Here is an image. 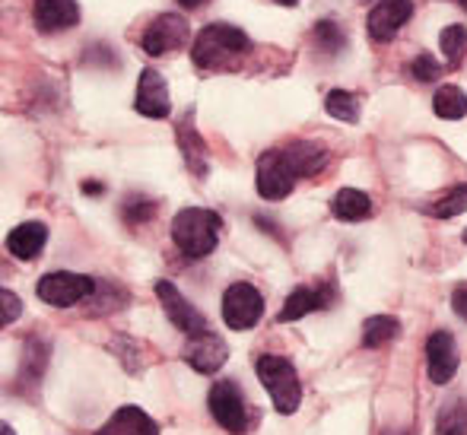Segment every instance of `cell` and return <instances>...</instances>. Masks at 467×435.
I'll use <instances>...</instances> for the list:
<instances>
[{
    "mask_svg": "<svg viewBox=\"0 0 467 435\" xmlns=\"http://www.w3.org/2000/svg\"><path fill=\"white\" fill-rule=\"evenodd\" d=\"M327 166V150L312 140H296L283 150H267L258 160V194L283 201L299 178H312Z\"/></svg>",
    "mask_w": 467,
    "mask_h": 435,
    "instance_id": "cell-1",
    "label": "cell"
},
{
    "mask_svg": "<svg viewBox=\"0 0 467 435\" xmlns=\"http://www.w3.org/2000/svg\"><path fill=\"white\" fill-rule=\"evenodd\" d=\"M252 51V38L229 23H210L201 29L191 48V61L201 70H229Z\"/></svg>",
    "mask_w": 467,
    "mask_h": 435,
    "instance_id": "cell-2",
    "label": "cell"
},
{
    "mask_svg": "<svg viewBox=\"0 0 467 435\" xmlns=\"http://www.w3.org/2000/svg\"><path fill=\"white\" fill-rule=\"evenodd\" d=\"M220 229H223V220L213 210L185 207V210H179L172 220V242L179 245V252L185 254V258L201 261L216 248Z\"/></svg>",
    "mask_w": 467,
    "mask_h": 435,
    "instance_id": "cell-3",
    "label": "cell"
},
{
    "mask_svg": "<svg viewBox=\"0 0 467 435\" xmlns=\"http://www.w3.org/2000/svg\"><path fill=\"white\" fill-rule=\"evenodd\" d=\"M254 368H258V378H261V385L267 388V394H271L277 413H286V417L296 413V407L302 404V381H299V375H296L293 362L283 359L277 353H265V356H258Z\"/></svg>",
    "mask_w": 467,
    "mask_h": 435,
    "instance_id": "cell-4",
    "label": "cell"
},
{
    "mask_svg": "<svg viewBox=\"0 0 467 435\" xmlns=\"http://www.w3.org/2000/svg\"><path fill=\"white\" fill-rule=\"evenodd\" d=\"M96 280L93 276H83V274H70V270H55V274H45L38 280L36 293L45 306H55V308H70L77 302L89 299L96 293Z\"/></svg>",
    "mask_w": 467,
    "mask_h": 435,
    "instance_id": "cell-5",
    "label": "cell"
},
{
    "mask_svg": "<svg viewBox=\"0 0 467 435\" xmlns=\"http://www.w3.org/2000/svg\"><path fill=\"white\" fill-rule=\"evenodd\" d=\"M265 318V295L252 283H233L223 293V321L229 331H248Z\"/></svg>",
    "mask_w": 467,
    "mask_h": 435,
    "instance_id": "cell-6",
    "label": "cell"
},
{
    "mask_svg": "<svg viewBox=\"0 0 467 435\" xmlns=\"http://www.w3.org/2000/svg\"><path fill=\"white\" fill-rule=\"evenodd\" d=\"M191 38V26L185 23V16L179 13H160L153 23L143 29L140 36V48L150 57H162L169 51H179L182 45H188Z\"/></svg>",
    "mask_w": 467,
    "mask_h": 435,
    "instance_id": "cell-7",
    "label": "cell"
},
{
    "mask_svg": "<svg viewBox=\"0 0 467 435\" xmlns=\"http://www.w3.org/2000/svg\"><path fill=\"white\" fill-rule=\"evenodd\" d=\"M210 413H213V419L223 426L226 432L233 435H242L248 430V413H245V400H242V391L235 381H216L213 388H210Z\"/></svg>",
    "mask_w": 467,
    "mask_h": 435,
    "instance_id": "cell-8",
    "label": "cell"
},
{
    "mask_svg": "<svg viewBox=\"0 0 467 435\" xmlns=\"http://www.w3.org/2000/svg\"><path fill=\"white\" fill-rule=\"evenodd\" d=\"M156 295H160L169 321H172L182 334H188V337H203V334H210V321L179 293V286H172L169 280H160L156 283Z\"/></svg>",
    "mask_w": 467,
    "mask_h": 435,
    "instance_id": "cell-9",
    "label": "cell"
},
{
    "mask_svg": "<svg viewBox=\"0 0 467 435\" xmlns=\"http://www.w3.org/2000/svg\"><path fill=\"white\" fill-rule=\"evenodd\" d=\"M410 16H413V0H379L369 10V19H366L369 38L379 45L391 42V38L410 23Z\"/></svg>",
    "mask_w": 467,
    "mask_h": 435,
    "instance_id": "cell-10",
    "label": "cell"
},
{
    "mask_svg": "<svg viewBox=\"0 0 467 435\" xmlns=\"http://www.w3.org/2000/svg\"><path fill=\"white\" fill-rule=\"evenodd\" d=\"M426 368L432 385H449L458 372V347L449 331H432L426 340Z\"/></svg>",
    "mask_w": 467,
    "mask_h": 435,
    "instance_id": "cell-11",
    "label": "cell"
},
{
    "mask_svg": "<svg viewBox=\"0 0 467 435\" xmlns=\"http://www.w3.org/2000/svg\"><path fill=\"white\" fill-rule=\"evenodd\" d=\"M134 109L140 111L143 118H169V111H172V98H169V83L160 70L147 67L140 74V87H137Z\"/></svg>",
    "mask_w": 467,
    "mask_h": 435,
    "instance_id": "cell-12",
    "label": "cell"
},
{
    "mask_svg": "<svg viewBox=\"0 0 467 435\" xmlns=\"http://www.w3.org/2000/svg\"><path fill=\"white\" fill-rule=\"evenodd\" d=\"M32 19L42 32H67L80 23V4L77 0H36Z\"/></svg>",
    "mask_w": 467,
    "mask_h": 435,
    "instance_id": "cell-13",
    "label": "cell"
},
{
    "mask_svg": "<svg viewBox=\"0 0 467 435\" xmlns=\"http://www.w3.org/2000/svg\"><path fill=\"white\" fill-rule=\"evenodd\" d=\"M185 359H188V366L194 368V372L213 375L216 368L229 359V347L223 344L220 337H213V334H203V337H188Z\"/></svg>",
    "mask_w": 467,
    "mask_h": 435,
    "instance_id": "cell-14",
    "label": "cell"
},
{
    "mask_svg": "<svg viewBox=\"0 0 467 435\" xmlns=\"http://www.w3.org/2000/svg\"><path fill=\"white\" fill-rule=\"evenodd\" d=\"M175 140H179V153L185 156V166L191 169L194 178H207V143L194 130V115H188L175 128Z\"/></svg>",
    "mask_w": 467,
    "mask_h": 435,
    "instance_id": "cell-15",
    "label": "cell"
},
{
    "mask_svg": "<svg viewBox=\"0 0 467 435\" xmlns=\"http://www.w3.org/2000/svg\"><path fill=\"white\" fill-rule=\"evenodd\" d=\"M327 306H331V293H327L325 286H321V289L299 286V289H293V293L286 295L277 321H283V325H286V321H299V318H306V315L321 312V308H327Z\"/></svg>",
    "mask_w": 467,
    "mask_h": 435,
    "instance_id": "cell-16",
    "label": "cell"
},
{
    "mask_svg": "<svg viewBox=\"0 0 467 435\" xmlns=\"http://www.w3.org/2000/svg\"><path fill=\"white\" fill-rule=\"evenodd\" d=\"M45 242H48V229L45 223H23L6 235V252L19 261H36L42 254Z\"/></svg>",
    "mask_w": 467,
    "mask_h": 435,
    "instance_id": "cell-17",
    "label": "cell"
},
{
    "mask_svg": "<svg viewBox=\"0 0 467 435\" xmlns=\"http://www.w3.org/2000/svg\"><path fill=\"white\" fill-rule=\"evenodd\" d=\"M96 435H160V426L153 423V417L140 410V407H121L109 423L102 426Z\"/></svg>",
    "mask_w": 467,
    "mask_h": 435,
    "instance_id": "cell-18",
    "label": "cell"
},
{
    "mask_svg": "<svg viewBox=\"0 0 467 435\" xmlns=\"http://www.w3.org/2000/svg\"><path fill=\"white\" fill-rule=\"evenodd\" d=\"M331 213L337 216V220H344V223L366 220V216L372 213V201H369V194H363V191L344 188V191H337V194H334Z\"/></svg>",
    "mask_w": 467,
    "mask_h": 435,
    "instance_id": "cell-19",
    "label": "cell"
},
{
    "mask_svg": "<svg viewBox=\"0 0 467 435\" xmlns=\"http://www.w3.org/2000/svg\"><path fill=\"white\" fill-rule=\"evenodd\" d=\"M432 111L445 121H462L467 115V92L458 87H439L436 98H432Z\"/></svg>",
    "mask_w": 467,
    "mask_h": 435,
    "instance_id": "cell-20",
    "label": "cell"
},
{
    "mask_svg": "<svg viewBox=\"0 0 467 435\" xmlns=\"http://www.w3.org/2000/svg\"><path fill=\"white\" fill-rule=\"evenodd\" d=\"M400 334V321L391 318V315H375L363 325V344L375 349V347H385L391 344L394 337Z\"/></svg>",
    "mask_w": 467,
    "mask_h": 435,
    "instance_id": "cell-21",
    "label": "cell"
},
{
    "mask_svg": "<svg viewBox=\"0 0 467 435\" xmlns=\"http://www.w3.org/2000/svg\"><path fill=\"white\" fill-rule=\"evenodd\" d=\"M325 111L337 121H347V124H357L359 121V98L347 89H331L325 96Z\"/></svg>",
    "mask_w": 467,
    "mask_h": 435,
    "instance_id": "cell-22",
    "label": "cell"
},
{
    "mask_svg": "<svg viewBox=\"0 0 467 435\" xmlns=\"http://www.w3.org/2000/svg\"><path fill=\"white\" fill-rule=\"evenodd\" d=\"M439 48H442L445 61H449L451 67H458L467 55V29L464 26H445V29L439 32Z\"/></svg>",
    "mask_w": 467,
    "mask_h": 435,
    "instance_id": "cell-23",
    "label": "cell"
},
{
    "mask_svg": "<svg viewBox=\"0 0 467 435\" xmlns=\"http://www.w3.org/2000/svg\"><path fill=\"white\" fill-rule=\"evenodd\" d=\"M436 435H467V407L462 400L442 404L436 419Z\"/></svg>",
    "mask_w": 467,
    "mask_h": 435,
    "instance_id": "cell-24",
    "label": "cell"
},
{
    "mask_svg": "<svg viewBox=\"0 0 467 435\" xmlns=\"http://www.w3.org/2000/svg\"><path fill=\"white\" fill-rule=\"evenodd\" d=\"M430 213L436 216V220H451V216H458V213H467V184H458L455 191L439 197L430 207Z\"/></svg>",
    "mask_w": 467,
    "mask_h": 435,
    "instance_id": "cell-25",
    "label": "cell"
},
{
    "mask_svg": "<svg viewBox=\"0 0 467 435\" xmlns=\"http://www.w3.org/2000/svg\"><path fill=\"white\" fill-rule=\"evenodd\" d=\"M315 45H318L321 51H331V55H337V51L347 48V32L340 29L334 19H321V23L315 26Z\"/></svg>",
    "mask_w": 467,
    "mask_h": 435,
    "instance_id": "cell-26",
    "label": "cell"
},
{
    "mask_svg": "<svg viewBox=\"0 0 467 435\" xmlns=\"http://www.w3.org/2000/svg\"><path fill=\"white\" fill-rule=\"evenodd\" d=\"M121 216L130 223V226H140V223H147L156 216V201H150V197H128L121 207Z\"/></svg>",
    "mask_w": 467,
    "mask_h": 435,
    "instance_id": "cell-27",
    "label": "cell"
},
{
    "mask_svg": "<svg viewBox=\"0 0 467 435\" xmlns=\"http://www.w3.org/2000/svg\"><path fill=\"white\" fill-rule=\"evenodd\" d=\"M410 74L417 77L420 83H432L439 80V74H442V67H439V61L432 55H417L410 64Z\"/></svg>",
    "mask_w": 467,
    "mask_h": 435,
    "instance_id": "cell-28",
    "label": "cell"
},
{
    "mask_svg": "<svg viewBox=\"0 0 467 435\" xmlns=\"http://www.w3.org/2000/svg\"><path fill=\"white\" fill-rule=\"evenodd\" d=\"M0 299H4V325H13V321H16V315H19V299L10 293V289H4V293H0Z\"/></svg>",
    "mask_w": 467,
    "mask_h": 435,
    "instance_id": "cell-29",
    "label": "cell"
},
{
    "mask_svg": "<svg viewBox=\"0 0 467 435\" xmlns=\"http://www.w3.org/2000/svg\"><path fill=\"white\" fill-rule=\"evenodd\" d=\"M451 308H455L458 318L467 321V283H462V286L451 293Z\"/></svg>",
    "mask_w": 467,
    "mask_h": 435,
    "instance_id": "cell-30",
    "label": "cell"
},
{
    "mask_svg": "<svg viewBox=\"0 0 467 435\" xmlns=\"http://www.w3.org/2000/svg\"><path fill=\"white\" fill-rule=\"evenodd\" d=\"M83 191H87V194H105V184H99V181H87V184H83Z\"/></svg>",
    "mask_w": 467,
    "mask_h": 435,
    "instance_id": "cell-31",
    "label": "cell"
},
{
    "mask_svg": "<svg viewBox=\"0 0 467 435\" xmlns=\"http://www.w3.org/2000/svg\"><path fill=\"white\" fill-rule=\"evenodd\" d=\"M182 6H185V10H197V6L201 4H207V0H179Z\"/></svg>",
    "mask_w": 467,
    "mask_h": 435,
    "instance_id": "cell-32",
    "label": "cell"
},
{
    "mask_svg": "<svg viewBox=\"0 0 467 435\" xmlns=\"http://www.w3.org/2000/svg\"><path fill=\"white\" fill-rule=\"evenodd\" d=\"M274 4H283V6H296V0H274Z\"/></svg>",
    "mask_w": 467,
    "mask_h": 435,
    "instance_id": "cell-33",
    "label": "cell"
},
{
    "mask_svg": "<svg viewBox=\"0 0 467 435\" xmlns=\"http://www.w3.org/2000/svg\"><path fill=\"white\" fill-rule=\"evenodd\" d=\"M4 435H13V430H10V426H4Z\"/></svg>",
    "mask_w": 467,
    "mask_h": 435,
    "instance_id": "cell-34",
    "label": "cell"
},
{
    "mask_svg": "<svg viewBox=\"0 0 467 435\" xmlns=\"http://www.w3.org/2000/svg\"><path fill=\"white\" fill-rule=\"evenodd\" d=\"M458 4H462V6H464V10H467V0H458Z\"/></svg>",
    "mask_w": 467,
    "mask_h": 435,
    "instance_id": "cell-35",
    "label": "cell"
},
{
    "mask_svg": "<svg viewBox=\"0 0 467 435\" xmlns=\"http://www.w3.org/2000/svg\"><path fill=\"white\" fill-rule=\"evenodd\" d=\"M464 242H467V235H464Z\"/></svg>",
    "mask_w": 467,
    "mask_h": 435,
    "instance_id": "cell-36",
    "label": "cell"
}]
</instances>
